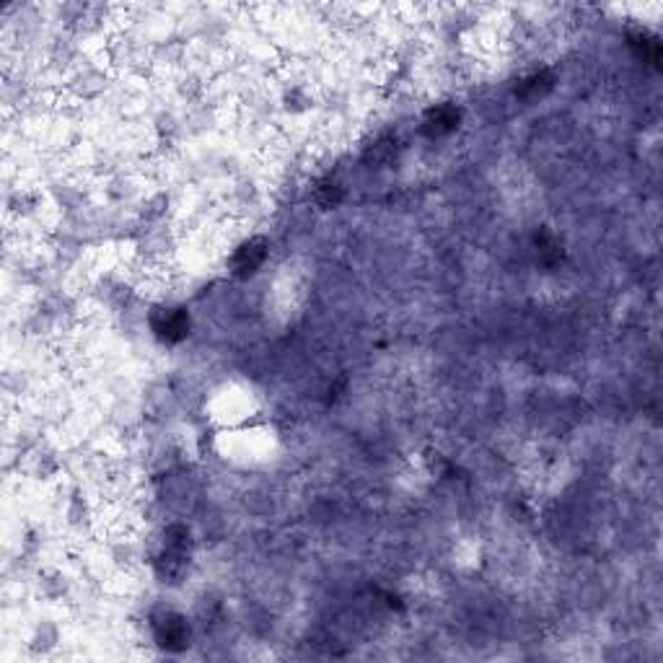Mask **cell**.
Returning a JSON list of instances; mask_svg holds the SVG:
<instances>
[{"mask_svg":"<svg viewBox=\"0 0 663 663\" xmlns=\"http://www.w3.org/2000/svg\"><path fill=\"white\" fill-rule=\"evenodd\" d=\"M154 332L164 342H179L189 329V316L182 308H158V314L151 316Z\"/></svg>","mask_w":663,"mask_h":663,"instance_id":"6da1fadb","label":"cell"},{"mask_svg":"<svg viewBox=\"0 0 663 663\" xmlns=\"http://www.w3.org/2000/svg\"><path fill=\"white\" fill-rule=\"evenodd\" d=\"M267 256V241L265 238H246L244 244H238L236 252L231 256V265H234V273L241 275V277H249L252 273H256L262 267Z\"/></svg>","mask_w":663,"mask_h":663,"instance_id":"7a4b0ae2","label":"cell"},{"mask_svg":"<svg viewBox=\"0 0 663 663\" xmlns=\"http://www.w3.org/2000/svg\"><path fill=\"white\" fill-rule=\"evenodd\" d=\"M156 638L161 640V646L176 650L187 643V622L176 614H166L161 625H156Z\"/></svg>","mask_w":663,"mask_h":663,"instance_id":"3957f363","label":"cell"}]
</instances>
